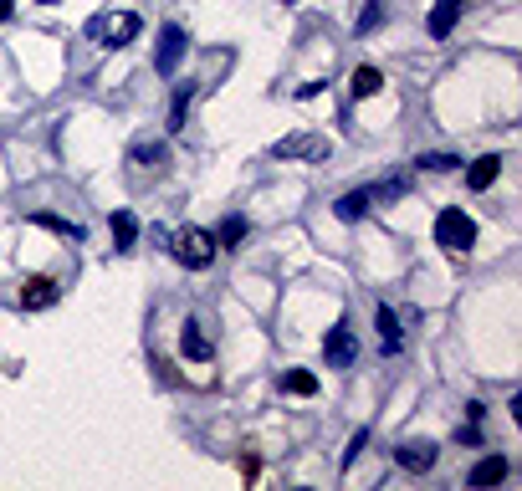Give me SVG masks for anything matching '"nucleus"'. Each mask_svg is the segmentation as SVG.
<instances>
[{
  "label": "nucleus",
  "instance_id": "nucleus-1",
  "mask_svg": "<svg viewBox=\"0 0 522 491\" xmlns=\"http://www.w3.org/2000/svg\"><path fill=\"white\" fill-rule=\"evenodd\" d=\"M139 31H144V21L134 11H103V16L87 21V36H93L98 47H128Z\"/></svg>",
  "mask_w": 522,
  "mask_h": 491
},
{
  "label": "nucleus",
  "instance_id": "nucleus-2",
  "mask_svg": "<svg viewBox=\"0 0 522 491\" xmlns=\"http://www.w3.org/2000/svg\"><path fill=\"white\" fill-rule=\"evenodd\" d=\"M169 251H174V261L180 266H190V272H205V266L215 261V236L210 231H195V226H185V231H174L169 236Z\"/></svg>",
  "mask_w": 522,
  "mask_h": 491
},
{
  "label": "nucleus",
  "instance_id": "nucleus-3",
  "mask_svg": "<svg viewBox=\"0 0 522 491\" xmlns=\"http://www.w3.org/2000/svg\"><path fill=\"white\" fill-rule=\"evenodd\" d=\"M435 241L446 251H471L476 246V220L466 210H441L435 215Z\"/></svg>",
  "mask_w": 522,
  "mask_h": 491
},
{
  "label": "nucleus",
  "instance_id": "nucleus-4",
  "mask_svg": "<svg viewBox=\"0 0 522 491\" xmlns=\"http://www.w3.org/2000/svg\"><path fill=\"white\" fill-rule=\"evenodd\" d=\"M323 364L328 369H354L359 364V338H354V328H348V323L328 328V338H323Z\"/></svg>",
  "mask_w": 522,
  "mask_h": 491
},
{
  "label": "nucleus",
  "instance_id": "nucleus-5",
  "mask_svg": "<svg viewBox=\"0 0 522 491\" xmlns=\"http://www.w3.org/2000/svg\"><path fill=\"white\" fill-rule=\"evenodd\" d=\"M185 52H190V36H185L180 26H164V31H159V47H154V72L169 77L174 67L185 62Z\"/></svg>",
  "mask_w": 522,
  "mask_h": 491
},
{
  "label": "nucleus",
  "instance_id": "nucleus-6",
  "mask_svg": "<svg viewBox=\"0 0 522 491\" xmlns=\"http://www.w3.org/2000/svg\"><path fill=\"white\" fill-rule=\"evenodd\" d=\"M272 154H277V159H313V164H318V159L333 154V144L318 139V133H292V139H282Z\"/></svg>",
  "mask_w": 522,
  "mask_h": 491
},
{
  "label": "nucleus",
  "instance_id": "nucleus-7",
  "mask_svg": "<svg viewBox=\"0 0 522 491\" xmlns=\"http://www.w3.org/2000/svg\"><path fill=\"white\" fill-rule=\"evenodd\" d=\"M507 481V456H487V461H476L466 471V486L471 491H482V486H502Z\"/></svg>",
  "mask_w": 522,
  "mask_h": 491
},
{
  "label": "nucleus",
  "instance_id": "nucleus-8",
  "mask_svg": "<svg viewBox=\"0 0 522 491\" xmlns=\"http://www.w3.org/2000/svg\"><path fill=\"white\" fill-rule=\"evenodd\" d=\"M180 348H185V359H195V364H205L210 353H215V343H210V333H205V323H200V318H190V323H185Z\"/></svg>",
  "mask_w": 522,
  "mask_h": 491
},
{
  "label": "nucleus",
  "instance_id": "nucleus-9",
  "mask_svg": "<svg viewBox=\"0 0 522 491\" xmlns=\"http://www.w3.org/2000/svg\"><path fill=\"white\" fill-rule=\"evenodd\" d=\"M456 21H461V0H441V6L430 11V21H425V26H430V36H435V41H446V36L456 31Z\"/></svg>",
  "mask_w": 522,
  "mask_h": 491
},
{
  "label": "nucleus",
  "instance_id": "nucleus-10",
  "mask_svg": "<svg viewBox=\"0 0 522 491\" xmlns=\"http://www.w3.org/2000/svg\"><path fill=\"white\" fill-rule=\"evenodd\" d=\"M497 174H502V159H497V154H487V159H476V164L466 169V185H471L476 195H482V190H492V185H497Z\"/></svg>",
  "mask_w": 522,
  "mask_h": 491
},
{
  "label": "nucleus",
  "instance_id": "nucleus-11",
  "mask_svg": "<svg viewBox=\"0 0 522 491\" xmlns=\"http://www.w3.org/2000/svg\"><path fill=\"white\" fill-rule=\"evenodd\" d=\"M395 461L410 466V471H430L435 466V445L430 440H410V445H400V451H395Z\"/></svg>",
  "mask_w": 522,
  "mask_h": 491
},
{
  "label": "nucleus",
  "instance_id": "nucleus-12",
  "mask_svg": "<svg viewBox=\"0 0 522 491\" xmlns=\"http://www.w3.org/2000/svg\"><path fill=\"white\" fill-rule=\"evenodd\" d=\"M369 205H374V195H369V190H348V195H338V200H333V215H338V220H364V215H369Z\"/></svg>",
  "mask_w": 522,
  "mask_h": 491
},
{
  "label": "nucleus",
  "instance_id": "nucleus-13",
  "mask_svg": "<svg viewBox=\"0 0 522 491\" xmlns=\"http://www.w3.org/2000/svg\"><path fill=\"white\" fill-rule=\"evenodd\" d=\"M113 241H118V251H134V241H139V215L134 210H113Z\"/></svg>",
  "mask_w": 522,
  "mask_h": 491
},
{
  "label": "nucleus",
  "instance_id": "nucleus-14",
  "mask_svg": "<svg viewBox=\"0 0 522 491\" xmlns=\"http://www.w3.org/2000/svg\"><path fill=\"white\" fill-rule=\"evenodd\" d=\"M379 338H384V353H400V318H395V307L389 302H379Z\"/></svg>",
  "mask_w": 522,
  "mask_h": 491
},
{
  "label": "nucleus",
  "instance_id": "nucleus-15",
  "mask_svg": "<svg viewBox=\"0 0 522 491\" xmlns=\"http://www.w3.org/2000/svg\"><path fill=\"white\" fill-rule=\"evenodd\" d=\"M246 231H251V226H246V215H226V220H221V231H215V246H231V251H236V246L246 241Z\"/></svg>",
  "mask_w": 522,
  "mask_h": 491
},
{
  "label": "nucleus",
  "instance_id": "nucleus-16",
  "mask_svg": "<svg viewBox=\"0 0 522 491\" xmlns=\"http://www.w3.org/2000/svg\"><path fill=\"white\" fill-rule=\"evenodd\" d=\"M21 302H26V307H52V302H57V282H47V277H36V282H26V292H21Z\"/></svg>",
  "mask_w": 522,
  "mask_h": 491
},
{
  "label": "nucleus",
  "instance_id": "nucleus-17",
  "mask_svg": "<svg viewBox=\"0 0 522 491\" xmlns=\"http://www.w3.org/2000/svg\"><path fill=\"white\" fill-rule=\"evenodd\" d=\"M348 87H354V98H374L384 87V77H379V67H359L354 77H348Z\"/></svg>",
  "mask_w": 522,
  "mask_h": 491
},
{
  "label": "nucleus",
  "instance_id": "nucleus-18",
  "mask_svg": "<svg viewBox=\"0 0 522 491\" xmlns=\"http://www.w3.org/2000/svg\"><path fill=\"white\" fill-rule=\"evenodd\" d=\"M36 226H47V231H57V236H67V241H87V231L82 226H72V220H62V215H31Z\"/></svg>",
  "mask_w": 522,
  "mask_h": 491
},
{
  "label": "nucleus",
  "instance_id": "nucleus-19",
  "mask_svg": "<svg viewBox=\"0 0 522 491\" xmlns=\"http://www.w3.org/2000/svg\"><path fill=\"white\" fill-rule=\"evenodd\" d=\"M282 389L287 394H318V379L308 369H292V374H282Z\"/></svg>",
  "mask_w": 522,
  "mask_h": 491
},
{
  "label": "nucleus",
  "instance_id": "nucleus-20",
  "mask_svg": "<svg viewBox=\"0 0 522 491\" xmlns=\"http://www.w3.org/2000/svg\"><path fill=\"white\" fill-rule=\"evenodd\" d=\"M169 159V149L164 144H134V164H144V169H159Z\"/></svg>",
  "mask_w": 522,
  "mask_h": 491
},
{
  "label": "nucleus",
  "instance_id": "nucleus-21",
  "mask_svg": "<svg viewBox=\"0 0 522 491\" xmlns=\"http://www.w3.org/2000/svg\"><path fill=\"white\" fill-rule=\"evenodd\" d=\"M190 93H195V87H180V93H174V113H169V133H180V128H185V113H190Z\"/></svg>",
  "mask_w": 522,
  "mask_h": 491
},
{
  "label": "nucleus",
  "instance_id": "nucleus-22",
  "mask_svg": "<svg viewBox=\"0 0 522 491\" xmlns=\"http://www.w3.org/2000/svg\"><path fill=\"white\" fill-rule=\"evenodd\" d=\"M415 164H420V169H430V174H446V169H456L461 159H456V154H420Z\"/></svg>",
  "mask_w": 522,
  "mask_h": 491
},
{
  "label": "nucleus",
  "instance_id": "nucleus-23",
  "mask_svg": "<svg viewBox=\"0 0 522 491\" xmlns=\"http://www.w3.org/2000/svg\"><path fill=\"white\" fill-rule=\"evenodd\" d=\"M364 445H369V430H359L354 440H348V451H343V466H354V461H359V451H364Z\"/></svg>",
  "mask_w": 522,
  "mask_h": 491
},
{
  "label": "nucleus",
  "instance_id": "nucleus-24",
  "mask_svg": "<svg viewBox=\"0 0 522 491\" xmlns=\"http://www.w3.org/2000/svg\"><path fill=\"white\" fill-rule=\"evenodd\" d=\"M379 21H384V6H379V0H374V6H369V11L359 16V31H374Z\"/></svg>",
  "mask_w": 522,
  "mask_h": 491
},
{
  "label": "nucleus",
  "instance_id": "nucleus-25",
  "mask_svg": "<svg viewBox=\"0 0 522 491\" xmlns=\"http://www.w3.org/2000/svg\"><path fill=\"white\" fill-rule=\"evenodd\" d=\"M11 16V0H0V21H6Z\"/></svg>",
  "mask_w": 522,
  "mask_h": 491
},
{
  "label": "nucleus",
  "instance_id": "nucleus-26",
  "mask_svg": "<svg viewBox=\"0 0 522 491\" xmlns=\"http://www.w3.org/2000/svg\"><path fill=\"white\" fill-rule=\"evenodd\" d=\"M282 6H297V0H282Z\"/></svg>",
  "mask_w": 522,
  "mask_h": 491
},
{
  "label": "nucleus",
  "instance_id": "nucleus-27",
  "mask_svg": "<svg viewBox=\"0 0 522 491\" xmlns=\"http://www.w3.org/2000/svg\"><path fill=\"white\" fill-rule=\"evenodd\" d=\"M41 6H52V0H41Z\"/></svg>",
  "mask_w": 522,
  "mask_h": 491
}]
</instances>
